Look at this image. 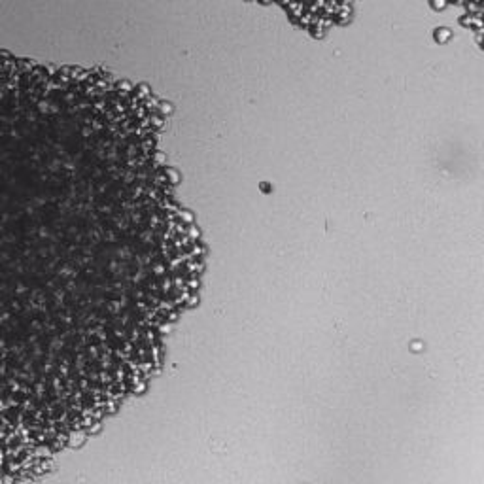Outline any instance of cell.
<instances>
[{
	"label": "cell",
	"instance_id": "obj_1",
	"mask_svg": "<svg viewBox=\"0 0 484 484\" xmlns=\"http://www.w3.org/2000/svg\"><path fill=\"white\" fill-rule=\"evenodd\" d=\"M127 81L0 53V291L36 407L102 323L169 293L152 114ZM68 382V380H66ZM70 386V384H68Z\"/></svg>",
	"mask_w": 484,
	"mask_h": 484
}]
</instances>
